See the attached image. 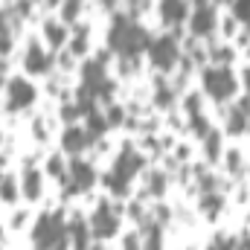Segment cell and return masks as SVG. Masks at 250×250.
Listing matches in <instances>:
<instances>
[{"instance_id":"obj_1","label":"cell","mask_w":250,"mask_h":250,"mask_svg":"<svg viewBox=\"0 0 250 250\" xmlns=\"http://www.w3.org/2000/svg\"><path fill=\"white\" fill-rule=\"evenodd\" d=\"M32 239L38 250H64L67 227H64L62 215H41V221L32 230Z\"/></svg>"},{"instance_id":"obj_2","label":"cell","mask_w":250,"mask_h":250,"mask_svg":"<svg viewBox=\"0 0 250 250\" xmlns=\"http://www.w3.org/2000/svg\"><path fill=\"white\" fill-rule=\"evenodd\" d=\"M204 87H207V93L212 96V99H218V102H224V99H230L233 93H236V79H233V73L221 64H215V67H209V70H204Z\"/></svg>"},{"instance_id":"obj_3","label":"cell","mask_w":250,"mask_h":250,"mask_svg":"<svg viewBox=\"0 0 250 250\" xmlns=\"http://www.w3.org/2000/svg\"><path fill=\"white\" fill-rule=\"evenodd\" d=\"M178 62V44L172 35H160L151 41V64L157 70H172Z\"/></svg>"},{"instance_id":"obj_4","label":"cell","mask_w":250,"mask_h":250,"mask_svg":"<svg viewBox=\"0 0 250 250\" xmlns=\"http://www.w3.org/2000/svg\"><path fill=\"white\" fill-rule=\"evenodd\" d=\"M117 227H120V221H117V215L111 212V207H108V201H102L99 207H96V212H93V218H90V230L99 236V239H108V236H114L117 233Z\"/></svg>"},{"instance_id":"obj_5","label":"cell","mask_w":250,"mask_h":250,"mask_svg":"<svg viewBox=\"0 0 250 250\" xmlns=\"http://www.w3.org/2000/svg\"><path fill=\"white\" fill-rule=\"evenodd\" d=\"M35 102V87L26 82V79H12L9 82V108L12 111H21V108H26V105H32Z\"/></svg>"},{"instance_id":"obj_6","label":"cell","mask_w":250,"mask_h":250,"mask_svg":"<svg viewBox=\"0 0 250 250\" xmlns=\"http://www.w3.org/2000/svg\"><path fill=\"white\" fill-rule=\"evenodd\" d=\"M192 32L195 35H209L212 29H215V12H212V6H207V3H201L198 9H195V15H192Z\"/></svg>"},{"instance_id":"obj_7","label":"cell","mask_w":250,"mask_h":250,"mask_svg":"<svg viewBox=\"0 0 250 250\" xmlns=\"http://www.w3.org/2000/svg\"><path fill=\"white\" fill-rule=\"evenodd\" d=\"M140 166H143V157H140L131 146H125V151L120 154V160H117V166H114V175H117V178H123V181H128Z\"/></svg>"},{"instance_id":"obj_8","label":"cell","mask_w":250,"mask_h":250,"mask_svg":"<svg viewBox=\"0 0 250 250\" xmlns=\"http://www.w3.org/2000/svg\"><path fill=\"white\" fill-rule=\"evenodd\" d=\"M70 172H73V187L79 189V192L90 189V187H93V181H96V172H93L87 163H79V160H76Z\"/></svg>"},{"instance_id":"obj_9","label":"cell","mask_w":250,"mask_h":250,"mask_svg":"<svg viewBox=\"0 0 250 250\" xmlns=\"http://www.w3.org/2000/svg\"><path fill=\"white\" fill-rule=\"evenodd\" d=\"M160 9H163V18L169 23H181L187 18V3L184 0H160Z\"/></svg>"},{"instance_id":"obj_10","label":"cell","mask_w":250,"mask_h":250,"mask_svg":"<svg viewBox=\"0 0 250 250\" xmlns=\"http://www.w3.org/2000/svg\"><path fill=\"white\" fill-rule=\"evenodd\" d=\"M50 67V59L44 56V50L38 47V44H32L29 50H26V70H32V73H44Z\"/></svg>"},{"instance_id":"obj_11","label":"cell","mask_w":250,"mask_h":250,"mask_svg":"<svg viewBox=\"0 0 250 250\" xmlns=\"http://www.w3.org/2000/svg\"><path fill=\"white\" fill-rule=\"evenodd\" d=\"M84 143H87V134H84L79 125H70V128L64 131V137H62V146L67 148V151H79Z\"/></svg>"},{"instance_id":"obj_12","label":"cell","mask_w":250,"mask_h":250,"mask_svg":"<svg viewBox=\"0 0 250 250\" xmlns=\"http://www.w3.org/2000/svg\"><path fill=\"white\" fill-rule=\"evenodd\" d=\"M23 195H26L29 201L41 198V175H38L35 169H26V172H23Z\"/></svg>"},{"instance_id":"obj_13","label":"cell","mask_w":250,"mask_h":250,"mask_svg":"<svg viewBox=\"0 0 250 250\" xmlns=\"http://www.w3.org/2000/svg\"><path fill=\"white\" fill-rule=\"evenodd\" d=\"M67 233L73 236L76 250H87V233H90V230H87V224H84V221H79V218H76V221L67 227Z\"/></svg>"},{"instance_id":"obj_14","label":"cell","mask_w":250,"mask_h":250,"mask_svg":"<svg viewBox=\"0 0 250 250\" xmlns=\"http://www.w3.org/2000/svg\"><path fill=\"white\" fill-rule=\"evenodd\" d=\"M105 128H108V120H105V117H99V114L93 111V114H90V120H87V131H84V134H87V140H96Z\"/></svg>"},{"instance_id":"obj_15","label":"cell","mask_w":250,"mask_h":250,"mask_svg":"<svg viewBox=\"0 0 250 250\" xmlns=\"http://www.w3.org/2000/svg\"><path fill=\"white\" fill-rule=\"evenodd\" d=\"M201 209H204L207 215H215V212L221 209V195H218V192H204V198H201Z\"/></svg>"},{"instance_id":"obj_16","label":"cell","mask_w":250,"mask_h":250,"mask_svg":"<svg viewBox=\"0 0 250 250\" xmlns=\"http://www.w3.org/2000/svg\"><path fill=\"white\" fill-rule=\"evenodd\" d=\"M44 32H47V41L53 44V47H59V44H64V26L62 23H56V21H47V26H44Z\"/></svg>"},{"instance_id":"obj_17","label":"cell","mask_w":250,"mask_h":250,"mask_svg":"<svg viewBox=\"0 0 250 250\" xmlns=\"http://www.w3.org/2000/svg\"><path fill=\"white\" fill-rule=\"evenodd\" d=\"M143 224L148 230V239H146L143 250H160V224H154V221H143Z\"/></svg>"},{"instance_id":"obj_18","label":"cell","mask_w":250,"mask_h":250,"mask_svg":"<svg viewBox=\"0 0 250 250\" xmlns=\"http://www.w3.org/2000/svg\"><path fill=\"white\" fill-rule=\"evenodd\" d=\"M204 143H207V157H209V160H215V157H218V148H221V134L212 128V131L204 137Z\"/></svg>"},{"instance_id":"obj_19","label":"cell","mask_w":250,"mask_h":250,"mask_svg":"<svg viewBox=\"0 0 250 250\" xmlns=\"http://www.w3.org/2000/svg\"><path fill=\"white\" fill-rule=\"evenodd\" d=\"M172 99H175V93H172V87L163 82V79H157V105H163V108H169L172 105Z\"/></svg>"},{"instance_id":"obj_20","label":"cell","mask_w":250,"mask_h":250,"mask_svg":"<svg viewBox=\"0 0 250 250\" xmlns=\"http://www.w3.org/2000/svg\"><path fill=\"white\" fill-rule=\"evenodd\" d=\"M163 189H166V175H163V172H151L146 192H151V195H163Z\"/></svg>"},{"instance_id":"obj_21","label":"cell","mask_w":250,"mask_h":250,"mask_svg":"<svg viewBox=\"0 0 250 250\" xmlns=\"http://www.w3.org/2000/svg\"><path fill=\"white\" fill-rule=\"evenodd\" d=\"M84 50H87V29L82 26V29H76V35H73V53L82 56Z\"/></svg>"},{"instance_id":"obj_22","label":"cell","mask_w":250,"mask_h":250,"mask_svg":"<svg viewBox=\"0 0 250 250\" xmlns=\"http://www.w3.org/2000/svg\"><path fill=\"white\" fill-rule=\"evenodd\" d=\"M0 198H3V201H15V198H18V187H15V181H9V178L0 181Z\"/></svg>"},{"instance_id":"obj_23","label":"cell","mask_w":250,"mask_h":250,"mask_svg":"<svg viewBox=\"0 0 250 250\" xmlns=\"http://www.w3.org/2000/svg\"><path fill=\"white\" fill-rule=\"evenodd\" d=\"M192 131H195V134H198V137L204 140V137H207V134H209L212 128H209V123H207L204 117H192Z\"/></svg>"},{"instance_id":"obj_24","label":"cell","mask_w":250,"mask_h":250,"mask_svg":"<svg viewBox=\"0 0 250 250\" xmlns=\"http://www.w3.org/2000/svg\"><path fill=\"white\" fill-rule=\"evenodd\" d=\"M47 172H50L53 178H64V163H62V157H50V163H47Z\"/></svg>"},{"instance_id":"obj_25","label":"cell","mask_w":250,"mask_h":250,"mask_svg":"<svg viewBox=\"0 0 250 250\" xmlns=\"http://www.w3.org/2000/svg\"><path fill=\"white\" fill-rule=\"evenodd\" d=\"M209 250H236V242H233V239H224V236H218V239H212Z\"/></svg>"},{"instance_id":"obj_26","label":"cell","mask_w":250,"mask_h":250,"mask_svg":"<svg viewBox=\"0 0 250 250\" xmlns=\"http://www.w3.org/2000/svg\"><path fill=\"white\" fill-rule=\"evenodd\" d=\"M79 15V0H64V21H76Z\"/></svg>"},{"instance_id":"obj_27","label":"cell","mask_w":250,"mask_h":250,"mask_svg":"<svg viewBox=\"0 0 250 250\" xmlns=\"http://www.w3.org/2000/svg\"><path fill=\"white\" fill-rule=\"evenodd\" d=\"M198 108H201V99H198L195 93H192V96H187V111H189V114H192V117L198 114Z\"/></svg>"},{"instance_id":"obj_28","label":"cell","mask_w":250,"mask_h":250,"mask_svg":"<svg viewBox=\"0 0 250 250\" xmlns=\"http://www.w3.org/2000/svg\"><path fill=\"white\" fill-rule=\"evenodd\" d=\"M227 163H230V172H233V175L242 172V169H239V151H230V154H227Z\"/></svg>"},{"instance_id":"obj_29","label":"cell","mask_w":250,"mask_h":250,"mask_svg":"<svg viewBox=\"0 0 250 250\" xmlns=\"http://www.w3.org/2000/svg\"><path fill=\"white\" fill-rule=\"evenodd\" d=\"M12 50V38H9V32H0V56H6Z\"/></svg>"},{"instance_id":"obj_30","label":"cell","mask_w":250,"mask_h":250,"mask_svg":"<svg viewBox=\"0 0 250 250\" xmlns=\"http://www.w3.org/2000/svg\"><path fill=\"white\" fill-rule=\"evenodd\" d=\"M105 120H108V123H120V120H123V108H120V105H117V108H111Z\"/></svg>"},{"instance_id":"obj_31","label":"cell","mask_w":250,"mask_h":250,"mask_svg":"<svg viewBox=\"0 0 250 250\" xmlns=\"http://www.w3.org/2000/svg\"><path fill=\"white\" fill-rule=\"evenodd\" d=\"M230 59H233V53H230V50H227V47H224V50H215V62L227 64V62H230Z\"/></svg>"},{"instance_id":"obj_32","label":"cell","mask_w":250,"mask_h":250,"mask_svg":"<svg viewBox=\"0 0 250 250\" xmlns=\"http://www.w3.org/2000/svg\"><path fill=\"white\" fill-rule=\"evenodd\" d=\"M123 250H140V242H137V236H128L125 239V248Z\"/></svg>"},{"instance_id":"obj_33","label":"cell","mask_w":250,"mask_h":250,"mask_svg":"<svg viewBox=\"0 0 250 250\" xmlns=\"http://www.w3.org/2000/svg\"><path fill=\"white\" fill-rule=\"evenodd\" d=\"M76 114H79V108H76V105H67V108L62 111V117H64V120H73Z\"/></svg>"},{"instance_id":"obj_34","label":"cell","mask_w":250,"mask_h":250,"mask_svg":"<svg viewBox=\"0 0 250 250\" xmlns=\"http://www.w3.org/2000/svg\"><path fill=\"white\" fill-rule=\"evenodd\" d=\"M236 250H250V233L242 239V242H239V245H236Z\"/></svg>"},{"instance_id":"obj_35","label":"cell","mask_w":250,"mask_h":250,"mask_svg":"<svg viewBox=\"0 0 250 250\" xmlns=\"http://www.w3.org/2000/svg\"><path fill=\"white\" fill-rule=\"evenodd\" d=\"M245 87H248V93H250V70H245Z\"/></svg>"},{"instance_id":"obj_36","label":"cell","mask_w":250,"mask_h":250,"mask_svg":"<svg viewBox=\"0 0 250 250\" xmlns=\"http://www.w3.org/2000/svg\"><path fill=\"white\" fill-rule=\"evenodd\" d=\"M102 3H105V6H117V0H102Z\"/></svg>"},{"instance_id":"obj_37","label":"cell","mask_w":250,"mask_h":250,"mask_svg":"<svg viewBox=\"0 0 250 250\" xmlns=\"http://www.w3.org/2000/svg\"><path fill=\"white\" fill-rule=\"evenodd\" d=\"M0 84H3V73H0Z\"/></svg>"}]
</instances>
